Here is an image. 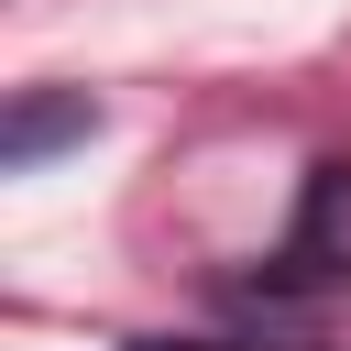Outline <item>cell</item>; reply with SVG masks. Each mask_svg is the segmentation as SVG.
I'll return each mask as SVG.
<instances>
[{
  "instance_id": "1",
  "label": "cell",
  "mask_w": 351,
  "mask_h": 351,
  "mask_svg": "<svg viewBox=\"0 0 351 351\" xmlns=\"http://www.w3.org/2000/svg\"><path fill=\"white\" fill-rule=\"evenodd\" d=\"M252 307L263 318H340L351 307V165H318L307 197H296V230L263 252L252 274Z\"/></svg>"
}]
</instances>
